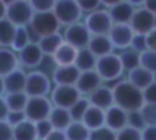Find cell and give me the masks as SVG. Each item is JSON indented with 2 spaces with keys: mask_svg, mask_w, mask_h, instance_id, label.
<instances>
[{
  "mask_svg": "<svg viewBox=\"0 0 156 140\" xmlns=\"http://www.w3.org/2000/svg\"><path fill=\"white\" fill-rule=\"evenodd\" d=\"M88 99H89L90 105H94L102 110H106L115 103L112 86L104 85V83L100 86H98L91 94H89Z\"/></svg>",
  "mask_w": 156,
  "mask_h": 140,
  "instance_id": "cell-17",
  "label": "cell"
},
{
  "mask_svg": "<svg viewBox=\"0 0 156 140\" xmlns=\"http://www.w3.org/2000/svg\"><path fill=\"white\" fill-rule=\"evenodd\" d=\"M16 26L6 17L0 19V46H11Z\"/></svg>",
  "mask_w": 156,
  "mask_h": 140,
  "instance_id": "cell-32",
  "label": "cell"
},
{
  "mask_svg": "<svg viewBox=\"0 0 156 140\" xmlns=\"http://www.w3.org/2000/svg\"><path fill=\"white\" fill-rule=\"evenodd\" d=\"M5 84H4V77L0 75V96H4L5 95Z\"/></svg>",
  "mask_w": 156,
  "mask_h": 140,
  "instance_id": "cell-55",
  "label": "cell"
},
{
  "mask_svg": "<svg viewBox=\"0 0 156 140\" xmlns=\"http://www.w3.org/2000/svg\"><path fill=\"white\" fill-rule=\"evenodd\" d=\"M2 1H4V2L6 4V5H9V4H10V2H12L13 0H2Z\"/></svg>",
  "mask_w": 156,
  "mask_h": 140,
  "instance_id": "cell-56",
  "label": "cell"
},
{
  "mask_svg": "<svg viewBox=\"0 0 156 140\" xmlns=\"http://www.w3.org/2000/svg\"><path fill=\"white\" fill-rule=\"evenodd\" d=\"M102 83L104 82H102L101 77L99 75V73L95 69H89V71H82L80 72L78 80L76 83V86L79 90L80 95L88 96L98 86H100Z\"/></svg>",
  "mask_w": 156,
  "mask_h": 140,
  "instance_id": "cell-15",
  "label": "cell"
},
{
  "mask_svg": "<svg viewBox=\"0 0 156 140\" xmlns=\"http://www.w3.org/2000/svg\"><path fill=\"white\" fill-rule=\"evenodd\" d=\"M13 140H38L35 122L26 118L13 125Z\"/></svg>",
  "mask_w": 156,
  "mask_h": 140,
  "instance_id": "cell-24",
  "label": "cell"
},
{
  "mask_svg": "<svg viewBox=\"0 0 156 140\" xmlns=\"http://www.w3.org/2000/svg\"><path fill=\"white\" fill-rule=\"evenodd\" d=\"M126 1H128L129 4H132L134 7H140V6L144 5V1L145 0H126Z\"/></svg>",
  "mask_w": 156,
  "mask_h": 140,
  "instance_id": "cell-54",
  "label": "cell"
},
{
  "mask_svg": "<svg viewBox=\"0 0 156 140\" xmlns=\"http://www.w3.org/2000/svg\"><path fill=\"white\" fill-rule=\"evenodd\" d=\"M4 99L10 111H24L29 96L24 91H15L6 93L4 95Z\"/></svg>",
  "mask_w": 156,
  "mask_h": 140,
  "instance_id": "cell-30",
  "label": "cell"
},
{
  "mask_svg": "<svg viewBox=\"0 0 156 140\" xmlns=\"http://www.w3.org/2000/svg\"><path fill=\"white\" fill-rule=\"evenodd\" d=\"M39 47L41 49L44 56H52V54L57 50V47L63 43V37L60 32L52 33L45 37H40L39 40L37 41Z\"/></svg>",
  "mask_w": 156,
  "mask_h": 140,
  "instance_id": "cell-27",
  "label": "cell"
},
{
  "mask_svg": "<svg viewBox=\"0 0 156 140\" xmlns=\"http://www.w3.org/2000/svg\"><path fill=\"white\" fill-rule=\"evenodd\" d=\"M116 140H141V130L127 124L116 131Z\"/></svg>",
  "mask_w": 156,
  "mask_h": 140,
  "instance_id": "cell-36",
  "label": "cell"
},
{
  "mask_svg": "<svg viewBox=\"0 0 156 140\" xmlns=\"http://www.w3.org/2000/svg\"><path fill=\"white\" fill-rule=\"evenodd\" d=\"M139 110L144 118L145 125H156V103L144 102Z\"/></svg>",
  "mask_w": 156,
  "mask_h": 140,
  "instance_id": "cell-38",
  "label": "cell"
},
{
  "mask_svg": "<svg viewBox=\"0 0 156 140\" xmlns=\"http://www.w3.org/2000/svg\"><path fill=\"white\" fill-rule=\"evenodd\" d=\"M129 24L134 33L147 34L155 27V13L144 6L135 7L134 13L129 21Z\"/></svg>",
  "mask_w": 156,
  "mask_h": 140,
  "instance_id": "cell-11",
  "label": "cell"
},
{
  "mask_svg": "<svg viewBox=\"0 0 156 140\" xmlns=\"http://www.w3.org/2000/svg\"><path fill=\"white\" fill-rule=\"evenodd\" d=\"M89 140H116V131L107 125H102L90 130Z\"/></svg>",
  "mask_w": 156,
  "mask_h": 140,
  "instance_id": "cell-37",
  "label": "cell"
},
{
  "mask_svg": "<svg viewBox=\"0 0 156 140\" xmlns=\"http://www.w3.org/2000/svg\"><path fill=\"white\" fill-rule=\"evenodd\" d=\"M67 140H89L90 129L82 121H72L65 129Z\"/></svg>",
  "mask_w": 156,
  "mask_h": 140,
  "instance_id": "cell-28",
  "label": "cell"
},
{
  "mask_svg": "<svg viewBox=\"0 0 156 140\" xmlns=\"http://www.w3.org/2000/svg\"><path fill=\"white\" fill-rule=\"evenodd\" d=\"M34 12L52 11L56 0H28Z\"/></svg>",
  "mask_w": 156,
  "mask_h": 140,
  "instance_id": "cell-39",
  "label": "cell"
},
{
  "mask_svg": "<svg viewBox=\"0 0 156 140\" xmlns=\"http://www.w3.org/2000/svg\"><path fill=\"white\" fill-rule=\"evenodd\" d=\"M155 27H156V13H155Z\"/></svg>",
  "mask_w": 156,
  "mask_h": 140,
  "instance_id": "cell-57",
  "label": "cell"
},
{
  "mask_svg": "<svg viewBox=\"0 0 156 140\" xmlns=\"http://www.w3.org/2000/svg\"><path fill=\"white\" fill-rule=\"evenodd\" d=\"M48 118L55 129H61V130H65L68 127V124L73 121L71 117L69 110L65 107H58V106L52 107Z\"/></svg>",
  "mask_w": 156,
  "mask_h": 140,
  "instance_id": "cell-26",
  "label": "cell"
},
{
  "mask_svg": "<svg viewBox=\"0 0 156 140\" xmlns=\"http://www.w3.org/2000/svg\"><path fill=\"white\" fill-rule=\"evenodd\" d=\"M80 71L76 65H66V66H55L51 73V80L54 84L60 85H76Z\"/></svg>",
  "mask_w": 156,
  "mask_h": 140,
  "instance_id": "cell-14",
  "label": "cell"
},
{
  "mask_svg": "<svg viewBox=\"0 0 156 140\" xmlns=\"http://www.w3.org/2000/svg\"><path fill=\"white\" fill-rule=\"evenodd\" d=\"M155 79H156V75L140 65L127 72V80H129L133 85H135L141 90L145 89Z\"/></svg>",
  "mask_w": 156,
  "mask_h": 140,
  "instance_id": "cell-20",
  "label": "cell"
},
{
  "mask_svg": "<svg viewBox=\"0 0 156 140\" xmlns=\"http://www.w3.org/2000/svg\"><path fill=\"white\" fill-rule=\"evenodd\" d=\"M143 6L146 7L147 10H150L151 12L156 13V0H145Z\"/></svg>",
  "mask_w": 156,
  "mask_h": 140,
  "instance_id": "cell-51",
  "label": "cell"
},
{
  "mask_svg": "<svg viewBox=\"0 0 156 140\" xmlns=\"http://www.w3.org/2000/svg\"><path fill=\"white\" fill-rule=\"evenodd\" d=\"M10 110L7 107V103L4 99V96H0V121H5Z\"/></svg>",
  "mask_w": 156,
  "mask_h": 140,
  "instance_id": "cell-50",
  "label": "cell"
},
{
  "mask_svg": "<svg viewBox=\"0 0 156 140\" xmlns=\"http://www.w3.org/2000/svg\"><path fill=\"white\" fill-rule=\"evenodd\" d=\"M96 57L105 56L107 54H111L115 51V47L108 38L107 34H98V35H91L89 44L87 46Z\"/></svg>",
  "mask_w": 156,
  "mask_h": 140,
  "instance_id": "cell-21",
  "label": "cell"
},
{
  "mask_svg": "<svg viewBox=\"0 0 156 140\" xmlns=\"http://www.w3.org/2000/svg\"><path fill=\"white\" fill-rule=\"evenodd\" d=\"M62 37L66 43L76 46L77 49H82L88 46L89 40L91 38V33L89 32V29L87 28L83 21H78L66 26Z\"/></svg>",
  "mask_w": 156,
  "mask_h": 140,
  "instance_id": "cell-8",
  "label": "cell"
},
{
  "mask_svg": "<svg viewBox=\"0 0 156 140\" xmlns=\"http://www.w3.org/2000/svg\"><path fill=\"white\" fill-rule=\"evenodd\" d=\"M90 106V102H89V99L88 96H80L68 110H69V113H71V117L73 121H82L87 108Z\"/></svg>",
  "mask_w": 156,
  "mask_h": 140,
  "instance_id": "cell-34",
  "label": "cell"
},
{
  "mask_svg": "<svg viewBox=\"0 0 156 140\" xmlns=\"http://www.w3.org/2000/svg\"><path fill=\"white\" fill-rule=\"evenodd\" d=\"M52 12L62 27L82 21L83 17V11L76 0H56Z\"/></svg>",
  "mask_w": 156,
  "mask_h": 140,
  "instance_id": "cell-6",
  "label": "cell"
},
{
  "mask_svg": "<svg viewBox=\"0 0 156 140\" xmlns=\"http://www.w3.org/2000/svg\"><path fill=\"white\" fill-rule=\"evenodd\" d=\"M30 41H32V39H30V33H29L28 26H18V27H16V32H15V35H13L10 47L12 50H15L16 52H18L24 46H27Z\"/></svg>",
  "mask_w": 156,
  "mask_h": 140,
  "instance_id": "cell-31",
  "label": "cell"
},
{
  "mask_svg": "<svg viewBox=\"0 0 156 140\" xmlns=\"http://www.w3.org/2000/svg\"><path fill=\"white\" fill-rule=\"evenodd\" d=\"M23 119H26V114H24V111H10L7 117H6V121L13 127L16 124H18L20 122H22Z\"/></svg>",
  "mask_w": 156,
  "mask_h": 140,
  "instance_id": "cell-46",
  "label": "cell"
},
{
  "mask_svg": "<svg viewBox=\"0 0 156 140\" xmlns=\"http://www.w3.org/2000/svg\"><path fill=\"white\" fill-rule=\"evenodd\" d=\"M95 71L101 77L102 82H115L118 80L124 73V68L119 55L115 51L105 56H100L96 60Z\"/></svg>",
  "mask_w": 156,
  "mask_h": 140,
  "instance_id": "cell-2",
  "label": "cell"
},
{
  "mask_svg": "<svg viewBox=\"0 0 156 140\" xmlns=\"http://www.w3.org/2000/svg\"><path fill=\"white\" fill-rule=\"evenodd\" d=\"M127 119H128V111L117 106L116 103H113L112 106L105 110V125H107L115 131L127 125Z\"/></svg>",
  "mask_w": 156,
  "mask_h": 140,
  "instance_id": "cell-16",
  "label": "cell"
},
{
  "mask_svg": "<svg viewBox=\"0 0 156 140\" xmlns=\"http://www.w3.org/2000/svg\"><path fill=\"white\" fill-rule=\"evenodd\" d=\"M82 122L90 130L105 125V110H102L100 107H96L94 105H90L87 108V111H85V113L82 118Z\"/></svg>",
  "mask_w": 156,
  "mask_h": 140,
  "instance_id": "cell-25",
  "label": "cell"
},
{
  "mask_svg": "<svg viewBox=\"0 0 156 140\" xmlns=\"http://www.w3.org/2000/svg\"><path fill=\"white\" fill-rule=\"evenodd\" d=\"M118 55H119V58H121V61H122L124 72H126V71L128 72V71L135 68L136 66H139L140 54L136 52L135 50H133V49H130V47H127V49L121 50V52H119Z\"/></svg>",
  "mask_w": 156,
  "mask_h": 140,
  "instance_id": "cell-33",
  "label": "cell"
},
{
  "mask_svg": "<svg viewBox=\"0 0 156 140\" xmlns=\"http://www.w3.org/2000/svg\"><path fill=\"white\" fill-rule=\"evenodd\" d=\"M96 60H98V57L88 47H82V49H78V54H77V58H76L74 65L77 66V68L80 72L95 69Z\"/></svg>",
  "mask_w": 156,
  "mask_h": 140,
  "instance_id": "cell-29",
  "label": "cell"
},
{
  "mask_svg": "<svg viewBox=\"0 0 156 140\" xmlns=\"http://www.w3.org/2000/svg\"><path fill=\"white\" fill-rule=\"evenodd\" d=\"M130 49L135 50L136 52H143L147 49V43H146V34H134L132 43L129 45Z\"/></svg>",
  "mask_w": 156,
  "mask_h": 140,
  "instance_id": "cell-42",
  "label": "cell"
},
{
  "mask_svg": "<svg viewBox=\"0 0 156 140\" xmlns=\"http://www.w3.org/2000/svg\"><path fill=\"white\" fill-rule=\"evenodd\" d=\"M38 140H39V139H38Z\"/></svg>",
  "mask_w": 156,
  "mask_h": 140,
  "instance_id": "cell-58",
  "label": "cell"
},
{
  "mask_svg": "<svg viewBox=\"0 0 156 140\" xmlns=\"http://www.w3.org/2000/svg\"><path fill=\"white\" fill-rule=\"evenodd\" d=\"M121 1H123V0H101V6H105L106 9H108V7L116 5Z\"/></svg>",
  "mask_w": 156,
  "mask_h": 140,
  "instance_id": "cell-52",
  "label": "cell"
},
{
  "mask_svg": "<svg viewBox=\"0 0 156 140\" xmlns=\"http://www.w3.org/2000/svg\"><path fill=\"white\" fill-rule=\"evenodd\" d=\"M76 1L78 2L83 13H88L101 6V0H76Z\"/></svg>",
  "mask_w": 156,
  "mask_h": 140,
  "instance_id": "cell-44",
  "label": "cell"
},
{
  "mask_svg": "<svg viewBox=\"0 0 156 140\" xmlns=\"http://www.w3.org/2000/svg\"><path fill=\"white\" fill-rule=\"evenodd\" d=\"M43 140H67V136H66L65 130L55 129V128H54Z\"/></svg>",
  "mask_w": 156,
  "mask_h": 140,
  "instance_id": "cell-48",
  "label": "cell"
},
{
  "mask_svg": "<svg viewBox=\"0 0 156 140\" xmlns=\"http://www.w3.org/2000/svg\"><path fill=\"white\" fill-rule=\"evenodd\" d=\"M80 96L82 95L76 85L54 84V86L49 94V97L54 106L65 107V108H69Z\"/></svg>",
  "mask_w": 156,
  "mask_h": 140,
  "instance_id": "cell-9",
  "label": "cell"
},
{
  "mask_svg": "<svg viewBox=\"0 0 156 140\" xmlns=\"http://www.w3.org/2000/svg\"><path fill=\"white\" fill-rule=\"evenodd\" d=\"M134 34L135 33L129 23H113L110 32L107 33L113 47L117 50L129 47Z\"/></svg>",
  "mask_w": 156,
  "mask_h": 140,
  "instance_id": "cell-12",
  "label": "cell"
},
{
  "mask_svg": "<svg viewBox=\"0 0 156 140\" xmlns=\"http://www.w3.org/2000/svg\"><path fill=\"white\" fill-rule=\"evenodd\" d=\"M113 23H129L135 7L128 1L123 0L107 9Z\"/></svg>",
  "mask_w": 156,
  "mask_h": 140,
  "instance_id": "cell-22",
  "label": "cell"
},
{
  "mask_svg": "<svg viewBox=\"0 0 156 140\" xmlns=\"http://www.w3.org/2000/svg\"><path fill=\"white\" fill-rule=\"evenodd\" d=\"M112 91L115 103L128 112L139 110L144 103L143 90L133 85L129 80H127V78L118 80L112 86Z\"/></svg>",
  "mask_w": 156,
  "mask_h": 140,
  "instance_id": "cell-1",
  "label": "cell"
},
{
  "mask_svg": "<svg viewBox=\"0 0 156 140\" xmlns=\"http://www.w3.org/2000/svg\"><path fill=\"white\" fill-rule=\"evenodd\" d=\"M17 55H18L20 66L27 69H35L37 67L40 66V63L45 57L38 43L35 41H30L27 46L20 50Z\"/></svg>",
  "mask_w": 156,
  "mask_h": 140,
  "instance_id": "cell-13",
  "label": "cell"
},
{
  "mask_svg": "<svg viewBox=\"0 0 156 140\" xmlns=\"http://www.w3.org/2000/svg\"><path fill=\"white\" fill-rule=\"evenodd\" d=\"M144 102H152L156 103V79L151 82L145 89H143Z\"/></svg>",
  "mask_w": 156,
  "mask_h": 140,
  "instance_id": "cell-45",
  "label": "cell"
},
{
  "mask_svg": "<svg viewBox=\"0 0 156 140\" xmlns=\"http://www.w3.org/2000/svg\"><path fill=\"white\" fill-rule=\"evenodd\" d=\"M28 27L33 32V34L37 35L39 39L40 37H45L60 32L62 26L52 11H46V12H34Z\"/></svg>",
  "mask_w": 156,
  "mask_h": 140,
  "instance_id": "cell-3",
  "label": "cell"
},
{
  "mask_svg": "<svg viewBox=\"0 0 156 140\" xmlns=\"http://www.w3.org/2000/svg\"><path fill=\"white\" fill-rule=\"evenodd\" d=\"M27 72L23 67H17L6 75H4V84L6 93H15V91H24ZM5 93V94H6Z\"/></svg>",
  "mask_w": 156,
  "mask_h": 140,
  "instance_id": "cell-18",
  "label": "cell"
},
{
  "mask_svg": "<svg viewBox=\"0 0 156 140\" xmlns=\"http://www.w3.org/2000/svg\"><path fill=\"white\" fill-rule=\"evenodd\" d=\"M6 11H7V5L2 0H0V19L6 17Z\"/></svg>",
  "mask_w": 156,
  "mask_h": 140,
  "instance_id": "cell-53",
  "label": "cell"
},
{
  "mask_svg": "<svg viewBox=\"0 0 156 140\" xmlns=\"http://www.w3.org/2000/svg\"><path fill=\"white\" fill-rule=\"evenodd\" d=\"M146 43H147V49L156 51V27H154L146 34Z\"/></svg>",
  "mask_w": 156,
  "mask_h": 140,
  "instance_id": "cell-49",
  "label": "cell"
},
{
  "mask_svg": "<svg viewBox=\"0 0 156 140\" xmlns=\"http://www.w3.org/2000/svg\"><path fill=\"white\" fill-rule=\"evenodd\" d=\"M34 11L28 0H13L7 5L6 18L10 19L16 27L28 26Z\"/></svg>",
  "mask_w": 156,
  "mask_h": 140,
  "instance_id": "cell-10",
  "label": "cell"
},
{
  "mask_svg": "<svg viewBox=\"0 0 156 140\" xmlns=\"http://www.w3.org/2000/svg\"><path fill=\"white\" fill-rule=\"evenodd\" d=\"M77 54H78V49L63 40V43L52 54L51 58H52L55 66L74 65L76 58H77Z\"/></svg>",
  "mask_w": 156,
  "mask_h": 140,
  "instance_id": "cell-19",
  "label": "cell"
},
{
  "mask_svg": "<svg viewBox=\"0 0 156 140\" xmlns=\"http://www.w3.org/2000/svg\"><path fill=\"white\" fill-rule=\"evenodd\" d=\"M83 22L89 29V32L91 33V35L107 34L113 24L112 18L108 13V10L101 9V7L85 13Z\"/></svg>",
  "mask_w": 156,
  "mask_h": 140,
  "instance_id": "cell-5",
  "label": "cell"
},
{
  "mask_svg": "<svg viewBox=\"0 0 156 140\" xmlns=\"http://www.w3.org/2000/svg\"><path fill=\"white\" fill-rule=\"evenodd\" d=\"M52 89V80L49 75L38 69H30L27 73L24 93L28 96H49Z\"/></svg>",
  "mask_w": 156,
  "mask_h": 140,
  "instance_id": "cell-4",
  "label": "cell"
},
{
  "mask_svg": "<svg viewBox=\"0 0 156 140\" xmlns=\"http://www.w3.org/2000/svg\"><path fill=\"white\" fill-rule=\"evenodd\" d=\"M0 140H13V127L6 119L0 121Z\"/></svg>",
  "mask_w": 156,
  "mask_h": 140,
  "instance_id": "cell-43",
  "label": "cell"
},
{
  "mask_svg": "<svg viewBox=\"0 0 156 140\" xmlns=\"http://www.w3.org/2000/svg\"><path fill=\"white\" fill-rule=\"evenodd\" d=\"M52 107L54 105L49 96H29L24 108V114L26 118L38 122L48 118Z\"/></svg>",
  "mask_w": 156,
  "mask_h": 140,
  "instance_id": "cell-7",
  "label": "cell"
},
{
  "mask_svg": "<svg viewBox=\"0 0 156 140\" xmlns=\"http://www.w3.org/2000/svg\"><path fill=\"white\" fill-rule=\"evenodd\" d=\"M127 124L130 127H134L136 129H140V130L145 127V122H144V118L140 113V110H134V111L128 112Z\"/></svg>",
  "mask_w": 156,
  "mask_h": 140,
  "instance_id": "cell-40",
  "label": "cell"
},
{
  "mask_svg": "<svg viewBox=\"0 0 156 140\" xmlns=\"http://www.w3.org/2000/svg\"><path fill=\"white\" fill-rule=\"evenodd\" d=\"M17 67H20L17 52L9 46H0V75L4 77Z\"/></svg>",
  "mask_w": 156,
  "mask_h": 140,
  "instance_id": "cell-23",
  "label": "cell"
},
{
  "mask_svg": "<svg viewBox=\"0 0 156 140\" xmlns=\"http://www.w3.org/2000/svg\"><path fill=\"white\" fill-rule=\"evenodd\" d=\"M141 140H156V125H145L141 129Z\"/></svg>",
  "mask_w": 156,
  "mask_h": 140,
  "instance_id": "cell-47",
  "label": "cell"
},
{
  "mask_svg": "<svg viewBox=\"0 0 156 140\" xmlns=\"http://www.w3.org/2000/svg\"><path fill=\"white\" fill-rule=\"evenodd\" d=\"M35 128H37V135H38L39 140H43L54 129V127H52L51 122L49 121V118L40 119V121L35 122Z\"/></svg>",
  "mask_w": 156,
  "mask_h": 140,
  "instance_id": "cell-41",
  "label": "cell"
},
{
  "mask_svg": "<svg viewBox=\"0 0 156 140\" xmlns=\"http://www.w3.org/2000/svg\"><path fill=\"white\" fill-rule=\"evenodd\" d=\"M139 65L156 75V51L146 49L145 51L140 52Z\"/></svg>",
  "mask_w": 156,
  "mask_h": 140,
  "instance_id": "cell-35",
  "label": "cell"
}]
</instances>
